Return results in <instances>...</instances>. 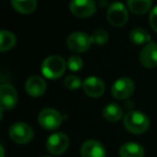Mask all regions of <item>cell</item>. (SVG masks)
Returning a JSON list of instances; mask_svg holds the SVG:
<instances>
[{"label":"cell","instance_id":"6da1fadb","mask_svg":"<svg viewBox=\"0 0 157 157\" xmlns=\"http://www.w3.org/2000/svg\"><path fill=\"white\" fill-rule=\"evenodd\" d=\"M66 68H67V63L63 57L52 55L43 60L41 65V71L45 78L56 80L65 73Z\"/></svg>","mask_w":157,"mask_h":157},{"label":"cell","instance_id":"7a4b0ae2","mask_svg":"<svg viewBox=\"0 0 157 157\" xmlns=\"http://www.w3.org/2000/svg\"><path fill=\"white\" fill-rule=\"evenodd\" d=\"M124 126L135 135L145 132L150 127V120L144 113L140 111H130L124 117Z\"/></svg>","mask_w":157,"mask_h":157},{"label":"cell","instance_id":"3957f363","mask_svg":"<svg viewBox=\"0 0 157 157\" xmlns=\"http://www.w3.org/2000/svg\"><path fill=\"white\" fill-rule=\"evenodd\" d=\"M92 44L93 42L90 36L82 31H74L70 33L67 38V45L72 52L84 53L90 50Z\"/></svg>","mask_w":157,"mask_h":157},{"label":"cell","instance_id":"277c9868","mask_svg":"<svg viewBox=\"0 0 157 157\" xmlns=\"http://www.w3.org/2000/svg\"><path fill=\"white\" fill-rule=\"evenodd\" d=\"M9 136L15 143L26 144L33 140V130L26 123H15L10 127Z\"/></svg>","mask_w":157,"mask_h":157},{"label":"cell","instance_id":"5b68a950","mask_svg":"<svg viewBox=\"0 0 157 157\" xmlns=\"http://www.w3.org/2000/svg\"><path fill=\"white\" fill-rule=\"evenodd\" d=\"M38 121L41 127L48 130H54L57 129L63 123V116L57 110L55 109H43L39 113L38 116Z\"/></svg>","mask_w":157,"mask_h":157},{"label":"cell","instance_id":"8992f818","mask_svg":"<svg viewBox=\"0 0 157 157\" xmlns=\"http://www.w3.org/2000/svg\"><path fill=\"white\" fill-rule=\"evenodd\" d=\"M69 9L76 17L87 18L95 14L96 3L94 0H71Z\"/></svg>","mask_w":157,"mask_h":157},{"label":"cell","instance_id":"52a82bcc","mask_svg":"<svg viewBox=\"0 0 157 157\" xmlns=\"http://www.w3.org/2000/svg\"><path fill=\"white\" fill-rule=\"evenodd\" d=\"M107 18L112 26L122 27L128 21V10L123 3L114 2L108 10Z\"/></svg>","mask_w":157,"mask_h":157},{"label":"cell","instance_id":"ba28073f","mask_svg":"<svg viewBox=\"0 0 157 157\" xmlns=\"http://www.w3.org/2000/svg\"><path fill=\"white\" fill-rule=\"evenodd\" d=\"M135 92V84L130 78L123 76L116 80L112 86V96L118 100H124L131 96Z\"/></svg>","mask_w":157,"mask_h":157},{"label":"cell","instance_id":"9c48e42d","mask_svg":"<svg viewBox=\"0 0 157 157\" xmlns=\"http://www.w3.org/2000/svg\"><path fill=\"white\" fill-rule=\"evenodd\" d=\"M69 138L63 132L52 133L46 140V148L53 155H60L69 147Z\"/></svg>","mask_w":157,"mask_h":157},{"label":"cell","instance_id":"30bf717a","mask_svg":"<svg viewBox=\"0 0 157 157\" xmlns=\"http://www.w3.org/2000/svg\"><path fill=\"white\" fill-rule=\"evenodd\" d=\"M0 98H1V109L12 110L16 107L18 100L17 92L14 86L10 84H2L0 87Z\"/></svg>","mask_w":157,"mask_h":157},{"label":"cell","instance_id":"8fae6325","mask_svg":"<svg viewBox=\"0 0 157 157\" xmlns=\"http://www.w3.org/2000/svg\"><path fill=\"white\" fill-rule=\"evenodd\" d=\"M83 90L87 96L92 98H98L105 94V86L101 78L97 76H88L83 82Z\"/></svg>","mask_w":157,"mask_h":157},{"label":"cell","instance_id":"7c38bea8","mask_svg":"<svg viewBox=\"0 0 157 157\" xmlns=\"http://www.w3.org/2000/svg\"><path fill=\"white\" fill-rule=\"evenodd\" d=\"M140 63L148 69L157 67V43L151 41L140 52Z\"/></svg>","mask_w":157,"mask_h":157},{"label":"cell","instance_id":"4fadbf2b","mask_svg":"<svg viewBox=\"0 0 157 157\" xmlns=\"http://www.w3.org/2000/svg\"><path fill=\"white\" fill-rule=\"evenodd\" d=\"M25 90L27 94L31 97H41L46 90V83L44 78L39 75H31L27 78L25 83Z\"/></svg>","mask_w":157,"mask_h":157},{"label":"cell","instance_id":"5bb4252c","mask_svg":"<svg viewBox=\"0 0 157 157\" xmlns=\"http://www.w3.org/2000/svg\"><path fill=\"white\" fill-rule=\"evenodd\" d=\"M82 157H105V146L97 140H87L81 147Z\"/></svg>","mask_w":157,"mask_h":157},{"label":"cell","instance_id":"9a60e30c","mask_svg":"<svg viewBox=\"0 0 157 157\" xmlns=\"http://www.w3.org/2000/svg\"><path fill=\"white\" fill-rule=\"evenodd\" d=\"M121 157H144V148L135 142H127L120 148Z\"/></svg>","mask_w":157,"mask_h":157},{"label":"cell","instance_id":"2e32d148","mask_svg":"<svg viewBox=\"0 0 157 157\" xmlns=\"http://www.w3.org/2000/svg\"><path fill=\"white\" fill-rule=\"evenodd\" d=\"M11 5L16 12L21 14H30L36 11L37 0H11Z\"/></svg>","mask_w":157,"mask_h":157},{"label":"cell","instance_id":"e0dca14e","mask_svg":"<svg viewBox=\"0 0 157 157\" xmlns=\"http://www.w3.org/2000/svg\"><path fill=\"white\" fill-rule=\"evenodd\" d=\"M102 115L108 122L115 123L122 118L123 110L116 103H108L102 110Z\"/></svg>","mask_w":157,"mask_h":157},{"label":"cell","instance_id":"ac0fdd59","mask_svg":"<svg viewBox=\"0 0 157 157\" xmlns=\"http://www.w3.org/2000/svg\"><path fill=\"white\" fill-rule=\"evenodd\" d=\"M153 0H127V7L132 13L142 15L151 9Z\"/></svg>","mask_w":157,"mask_h":157},{"label":"cell","instance_id":"d6986e66","mask_svg":"<svg viewBox=\"0 0 157 157\" xmlns=\"http://www.w3.org/2000/svg\"><path fill=\"white\" fill-rule=\"evenodd\" d=\"M0 51L1 52H7L15 46L16 44V37L13 33L9 30H1L0 31Z\"/></svg>","mask_w":157,"mask_h":157},{"label":"cell","instance_id":"ffe728a7","mask_svg":"<svg viewBox=\"0 0 157 157\" xmlns=\"http://www.w3.org/2000/svg\"><path fill=\"white\" fill-rule=\"evenodd\" d=\"M130 41L136 45H142V44H147L151 42V36L146 30L142 28H135L129 33Z\"/></svg>","mask_w":157,"mask_h":157},{"label":"cell","instance_id":"44dd1931","mask_svg":"<svg viewBox=\"0 0 157 157\" xmlns=\"http://www.w3.org/2000/svg\"><path fill=\"white\" fill-rule=\"evenodd\" d=\"M90 39H92V42L94 44L103 45L109 40V33L105 30H103V29H98V30L93 33V35L90 36Z\"/></svg>","mask_w":157,"mask_h":157},{"label":"cell","instance_id":"7402d4cb","mask_svg":"<svg viewBox=\"0 0 157 157\" xmlns=\"http://www.w3.org/2000/svg\"><path fill=\"white\" fill-rule=\"evenodd\" d=\"M63 84L69 90H78L83 85V82L81 81V78L76 75H68L63 80Z\"/></svg>","mask_w":157,"mask_h":157},{"label":"cell","instance_id":"603a6c76","mask_svg":"<svg viewBox=\"0 0 157 157\" xmlns=\"http://www.w3.org/2000/svg\"><path fill=\"white\" fill-rule=\"evenodd\" d=\"M83 60H82L81 57L76 56V55H73V56H70L67 60V67L69 68V70L71 71H80V70L83 68Z\"/></svg>","mask_w":157,"mask_h":157},{"label":"cell","instance_id":"cb8c5ba5","mask_svg":"<svg viewBox=\"0 0 157 157\" xmlns=\"http://www.w3.org/2000/svg\"><path fill=\"white\" fill-rule=\"evenodd\" d=\"M148 21H150V25H151V27H152V29L157 33V6L152 9V11H151V13H150Z\"/></svg>","mask_w":157,"mask_h":157},{"label":"cell","instance_id":"d4e9b609","mask_svg":"<svg viewBox=\"0 0 157 157\" xmlns=\"http://www.w3.org/2000/svg\"><path fill=\"white\" fill-rule=\"evenodd\" d=\"M0 150H1V157H5V148H3L2 145L0 146Z\"/></svg>","mask_w":157,"mask_h":157},{"label":"cell","instance_id":"484cf974","mask_svg":"<svg viewBox=\"0 0 157 157\" xmlns=\"http://www.w3.org/2000/svg\"><path fill=\"white\" fill-rule=\"evenodd\" d=\"M45 157H50V156H45Z\"/></svg>","mask_w":157,"mask_h":157}]
</instances>
